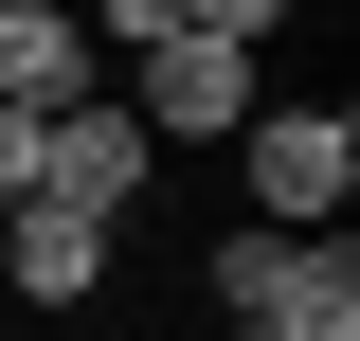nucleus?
Returning <instances> with one entry per match:
<instances>
[{
    "label": "nucleus",
    "mask_w": 360,
    "mask_h": 341,
    "mask_svg": "<svg viewBox=\"0 0 360 341\" xmlns=\"http://www.w3.org/2000/svg\"><path fill=\"white\" fill-rule=\"evenodd\" d=\"M90 36L127 54V90H108V108H127V126L180 162V144H234V126L270 108V90H252V54L288 36V0H108Z\"/></svg>",
    "instance_id": "nucleus-1"
},
{
    "label": "nucleus",
    "mask_w": 360,
    "mask_h": 341,
    "mask_svg": "<svg viewBox=\"0 0 360 341\" xmlns=\"http://www.w3.org/2000/svg\"><path fill=\"white\" fill-rule=\"evenodd\" d=\"M198 305L252 323V341H360V234H252L234 215L198 252Z\"/></svg>",
    "instance_id": "nucleus-2"
},
{
    "label": "nucleus",
    "mask_w": 360,
    "mask_h": 341,
    "mask_svg": "<svg viewBox=\"0 0 360 341\" xmlns=\"http://www.w3.org/2000/svg\"><path fill=\"white\" fill-rule=\"evenodd\" d=\"M234 198H252V234H342L360 108H252V126H234Z\"/></svg>",
    "instance_id": "nucleus-3"
},
{
    "label": "nucleus",
    "mask_w": 360,
    "mask_h": 341,
    "mask_svg": "<svg viewBox=\"0 0 360 341\" xmlns=\"http://www.w3.org/2000/svg\"><path fill=\"white\" fill-rule=\"evenodd\" d=\"M144 198H162V144H144L127 108H108V90L37 126V215H90V234H127Z\"/></svg>",
    "instance_id": "nucleus-4"
},
{
    "label": "nucleus",
    "mask_w": 360,
    "mask_h": 341,
    "mask_svg": "<svg viewBox=\"0 0 360 341\" xmlns=\"http://www.w3.org/2000/svg\"><path fill=\"white\" fill-rule=\"evenodd\" d=\"M108 269H127V234H90V215H0V305H18V323H90V305H108Z\"/></svg>",
    "instance_id": "nucleus-5"
},
{
    "label": "nucleus",
    "mask_w": 360,
    "mask_h": 341,
    "mask_svg": "<svg viewBox=\"0 0 360 341\" xmlns=\"http://www.w3.org/2000/svg\"><path fill=\"white\" fill-rule=\"evenodd\" d=\"M90 90H108L90 0H0V108H18V126H54V108H90Z\"/></svg>",
    "instance_id": "nucleus-6"
},
{
    "label": "nucleus",
    "mask_w": 360,
    "mask_h": 341,
    "mask_svg": "<svg viewBox=\"0 0 360 341\" xmlns=\"http://www.w3.org/2000/svg\"><path fill=\"white\" fill-rule=\"evenodd\" d=\"M37 198V126H18V108H0V215Z\"/></svg>",
    "instance_id": "nucleus-7"
},
{
    "label": "nucleus",
    "mask_w": 360,
    "mask_h": 341,
    "mask_svg": "<svg viewBox=\"0 0 360 341\" xmlns=\"http://www.w3.org/2000/svg\"><path fill=\"white\" fill-rule=\"evenodd\" d=\"M217 341H252V323H217Z\"/></svg>",
    "instance_id": "nucleus-8"
}]
</instances>
